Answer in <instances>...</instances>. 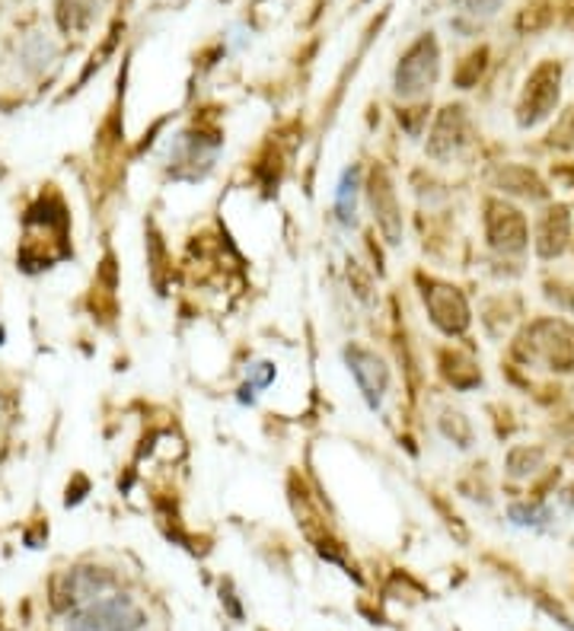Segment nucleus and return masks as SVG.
I'll return each instance as SVG.
<instances>
[{"mask_svg":"<svg viewBox=\"0 0 574 631\" xmlns=\"http://www.w3.org/2000/svg\"><path fill=\"white\" fill-rule=\"evenodd\" d=\"M144 612L131 597H99L67 616V631H141Z\"/></svg>","mask_w":574,"mask_h":631,"instance_id":"nucleus-1","label":"nucleus"},{"mask_svg":"<svg viewBox=\"0 0 574 631\" xmlns=\"http://www.w3.org/2000/svg\"><path fill=\"white\" fill-rule=\"evenodd\" d=\"M437 77V45L434 39H422L396 70V90L399 96H419Z\"/></svg>","mask_w":574,"mask_h":631,"instance_id":"nucleus-2","label":"nucleus"},{"mask_svg":"<svg viewBox=\"0 0 574 631\" xmlns=\"http://www.w3.org/2000/svg\"><path fill=\"white\" fill-rule=\"evenodd\" d=\"M559 99V67L555 64H543L533 80L527 84L523 93V106H520V121L523 124H533L549 116V109L555 106Z\"/></svg>","mask_w":574,"mask_h":631,"instance_id":"nucleus-3","label":"nucleus"},{"mask_svg":"<svg viewBox=\"0 0 574 631\" xmlns=\"http://www.w3.org/2000/svg\"><path fill=\"white\" fill-rule=\"evenodd\" d=\"M530 338L555 370H574V329L568 323H540Z\"/></svg>","mask_w":574,"mask_h":631,"instance_id":"nucleus-4","label":"nucleus"},{"mask_svg":"<svg viewBox=\"0 0 574 631\" xmlns=\"http://www.w3.org/2000/svg\"><path fill=\"white\" fill-rule=\"evenodd\" d=\"M488 237L505 252H520L527 246V220L511 205H488Z\"/></svg>","mask_w":574,"mask_h":631,"instance_id":"nucleus-5","label":"nucleus"},{"mask_svg":"<svg viewBox=\"0 0 574 631\" xmlns=\"http://www.w3.org/2000/svg\"><path fill=\"white\" fill-rule=\"evenodd\" d=\"M348 363H351V373H355V380H358V387L367 395V402H370V409H377L380 402H383V392H387V367L377 361L373 355H367V351H348Z\"/></svg>","mask_w":574,"mask_h":631,"instance_id":"nucleus-6","label":"nucleus"},{"mask_svg":"<svg viewBox=\"0 0 574 631\" xmlns=\"http://www.w3.org/2000/svg\"><path fill=\"white\" fill-rule=\"evenodd\" d=\"M109 587H112V577L96 568H77L67 574V600L74 606H87V602L106 597Z\"/></svg>","mask_w":574,"mask_h":631,"instance_id":"nucleus-7","label":"nucleus"},{"mask_svg":"<svg viewBox=\"0 0 574 631\" xmlns=\"http://www.w3.org/2000/svg\"><path fill=\"white\" fill-rule=\"evenodd\" d=\"M431 313H434V323L447 331L463 329V326H466V316H469L463 297L454 294L451 287H437V291L431 294Z\"/></svg>","mask_w":574,"mask_h":631,"instance_id":"nucleus-8","label":"nucleus"},{"mask_svg":"<svg viewBox=\"0 0 574 631\" xmlns=\"http://www.w3.org/2000/svg\"><path fill=\"white\" fill-rule=\"evenodd\" d=\"M565 242H568V214L565 210H549L543 224H540V240H537L540 255H545V259L559 255L565 249Z\"/></svg>","mask_w":574,"mask_h":631,"instance_id":"nucleus-9","label":"nucleus"},{"mask_svg":"<svg viewBox=\"0 0 574 631\" xmlns=\"http://www.w3.org/2000/svg\"><path fill=\"white\" fill-rule=\"evenodd\" d=\"M370 198H373V210L380 214V224H383V230L390 233V242H396V237H399V214H396L393 192H390V182H387V176H383V173H380V176H373V185H370Z\"/></svg>","mask_w":574,"mask_h":631,"instance_id":"nucleus-10","label":"nucleus"},{"mask_svg":"<svg viewBox=\"0 0 574 631\" xmlns=\"http://www.w3.org/2000/svg\"><path fill=\"white\" fill-rule=\"evenodd\" d=\"M355 198H358L355 173H345V179L338 185V220L342 224H355Z\"/></svg>","mask_w":574,"mask_h":631,"instance_id":"nucleus-11","label":"nucleus"},{"mask_svg":"<svg viewBox=\"0 0 574 631\" xmlns=\"http://www.w3.org/2000/svg\"><path fill=\"white\" fill-rule=\"evenodd\" d=\"M552 513L543 504H515L511 508V520L520 523V526H543L545 520H549Z\"/></svg>","mask_w":574,"mask_h":631,"instance_id":"nucleus-12","label":"nucleus"},{"mask_svg":"<svg viewBox=\"0 0 574 631\" xmlns=\"http://www.w3.org/2000/svg\"><path fill=\"white\" fill-rule=\"evenodd\" d=\"M454 3L469 17H491L501 7V0H454Z\"/></svg>","mask_w":574,"mask_h":631,"instance_id":"nucleus-13","label":"nucleus"},{"mask_svg":"<svg viewBox=\"0 0 574 631\" xmlns=\"http://www.w3.org/2000/svg\"><path fill=\"white\" fill-rule=\"evenodd\" d=\"M552 144H562V148L574 144V106L568 109V116L559 121V131H552Z\"/></svg>","mask_w":574,"mask_h":631,"instance_id":"nucleus-14","label":"nucleus"},{"mask_svg":"<svg viewBox=\"0 0 574 631\" xmlns=\"http://www.w3.org/2000/svg\"><path fill=\"white\" fill-rule=\"evenodd\" d=\"M220 600L227 602V609H230V616H234V619H242L240 602H237V594H234V587H230V584H224V587H220Z\"/></svg>","mask_w":574,"mask_h":631,"instance_id":"nucleus-15","label":"nucleus"},{"mask_svg":"<svg viewBox=\"0 0 574 631\" xmlns=\"http://www.w3.org/2000/svg\"><path fill=\"white\" fill-rule=\"evenodd\" d=\"M565 501H568V504H572V508H574V485H572V488H568V491H565Z\"/></svg>","mask_w":574,"mask_h":631,"instance_id":"nucleus-16","label":"nucleus"}]
</instances>
